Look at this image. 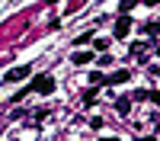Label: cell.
Wrapping results in <instances>:
<instances>
[{"mask_svg":"<svg viewBox=\"0 0 160 141\" xmlns=\"http://www.w3.org/2000/svg\"><path fill=\"white\" fill-rule=\"evenodd\" d=\"M128 32H131V16H128V13H122V16L115 19V26H112V35H115V38H125Z\"/></svg>","mask_w":160,"mask_h":141,"instance_id":"7a4b0ae2","label":"cell"},{"mask_svg":"<svg viewBox=\"0 0 160 141\" xmlns=\"http://www.w3.org/2000/svg\"><path fill=\"white\" fill-rule=\"evenodd\" d=\"M93 48H96V51H106V48H109V38H93Z\"/></svg>","mask_w":160,"mask_h":141,"instance_id":"9c48e42d","label":"cell"},{"mask_svg":"<svg viewBox=\"0 0 160 141\" xmlns=\"http://www.w3.org/2000/svg\"><path fill=\"white\" fill-rule=\"evenodd\" d=\"M131 55L144 58V55H148V42H138V45H131Z\"/></svg>","mask_w":160,"mask_h":141,"instance_id":"8992f818","label":"cell"},{"mask_svg":"<svg viewBox=\"0 0 160 141\" xmlns=\"http://www.w3.org/2000/svg\"><path fill=\"white\" fill-rule=\"evenodd\" d=\"M48 3H55V0H48Z\"/></svg>","mask_w":160,"mask_h":141,"instance_id":"9a60e30c","label":"cell"},{"mask_svg":"<svg viewBox=\"0 0 160 141\" xmlns=\"http://www.w3.org/2000/svg\"><path fill=\"white\" fill-rule=\"evenodd\" d=\"M29 74H32V68H29V64H19V68L7 71V80H10V83H19V80H26Z\"/></svg>","mask_w":160,"mask_h":141,"instance_id":"3957f363","label":"cell"},{"mask_svg":"<svg viewBox=\"0 0 160 141\" xmlns=\"http://www.w3.org/2000/svg\"><path fill=\"white\" fill-rule=\"evenodd\" d=\"M102 141H118V138H102Z\"/></svg>","mask_w":160,"mask_h":141,"instance_id":"5bb4252c","label":"cell"},{"mask_svg":"<svg viewBox=\"0 0 160 141\" xmlns=\"http://www.w3.org/2000/svg\"><path fill=\"white\" fill-rule=\"evenodd\" d=\"M144 3H148V7H157V3H160V0H144Z\"/></svg>","mask_w":160,"mask_h":141,"instance_id":"7c38bea8","label":"cell"},{"mask_svg":"<svg viewBox=\"0 0 160 141\" xmlns=\"http://www.w3.org/2000/svg\"><path fill=\"white\" fill-rule=\"evenodd\" d=\"M138 7V0H122V3H118V13H128V10H135Z\"/></svg>","mask_w":160,"mask_h":141,"instance_id":"ba28073f","label":"cell"},{"mask_svg":"<svg viewBox=\"0 0 160 141\" xmlns=\"http://www.w3.org/2000/svg\"><path fill=\"white\" fill-rule=\"evenodd\" d=\"M128 109H131L128 99H115V112H118V115H128Z\"/></svg>","mask_w":160,"mask_h":141,"instance_id":"5b68a950","label":"cell"},{"mask_svg":"<svg viewBox=\"0 0 160 141\" xmlns=\"http://www.w3.org/2000/svg\"><path fill=\"white\" fill-rule=\"evenodd\" d=\"M144 32H148V35H157V32H160V23H148V26H144Z\"/></svg>","mask_w":160,"mask_h":141,"instance_id":"30bf717a","label":"cell"},{"mask_svg":"<svg viewBox=\"0 0 160 141\" xmlns=\"http://www.w3.org/2000/svg\"><path fill=\"white\" fill-rule=\"evenodd\" d=\"M71 61H74V64H90V61H93V51H77Z\"/></svg>","mask_w":160,"mask_h":141,"instance_id":"277c9868","label":"cell"},{"mask_svg":"<svg viewBox=\"0 0 160 141\" xmlns=\"http://www.w3.org/2000/svg\"><path fill=\"white\" fill-rule=\"evenodd\" d=\"M125 80H128V71H115L109 77V83H125Z\"/></svg>","mask_w":160,"mask_h":141,"instance_id":"52a82bcc","label":"cell"},{"mask_svg":"<svg viewBox=\"0 0 160 141\" xmlns=\"http://www.w3.org/2000/svg\"><path fill=\"white\" fill-rule=\"evenodd\" d=\"M138 141H157V138H138Z\"/></svg>","mask_w":160,"mask_h":141,"instance_id":"4fadbf2b","label":"cell"},{"mask_svg":"<svg viewBox=\"0 0 160 141\" xmlns=\"http://www.w3.org/2000/svg\"><path fill=\"white\" fill-rule=\"evenodd\" d=\"M157 55H160V48H157Z\"/></svg>","mask_w":160,"mask_h":141,"instance_id":"2e32d148","label":"cell"},{"mask_svg":"<svg viewBox=\"0 0 160 141\" xmlns=\"http://www.w3.org/2000/svg\"><path fill=\"white\" fill-rule=\"evenodd\" d=\"M102 80H106V77H102L99 71H93V74H90V83H102Z\"/></svg>","mask_w":160,"mask_h":141,"instance_id":"8fae6325","label":"cell"},{"mask_svg":"<svg viewBox=\"0 0 160 141\" xmlns=\"http://www.w3.org/2000/svg\"><path fill=\"white\" fill-rule=\"evenodd\" d=\"M29 90H35V93H51V90H55V77L51 74H38Z\"/></svg>","mask_w":160,"mask_h":141,"instance_id":"6da1fadb","label":"cell"}]
</instances>
